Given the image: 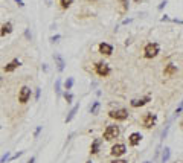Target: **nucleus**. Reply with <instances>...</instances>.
Masks as SVG:
<instances>
[{
    "mask_svg": "<svg viewBox=\"0 0 183 163\" xmlns=\"http://www.w3.org/2000/svg\"><path fill=\"white\" fill-rule=\"evenodd\" d=\"M119 134H121V130L117 125H109L104 131V139L105 140H115V139L119 137Z\"/></svg>",
    "mask_w": 183,
    "mask_h": 163,
    "instance_id": "f257e3e1",
    "label": "nucleus"
},
{
    "mask_svg": "<svg viewBox=\"0 0 183 163\" xmlns=\"http://www.w3.org/2000/svg\"><path fill=\"white\" fill-rule=\"evenodd\" d=\"M159 52H160V46L157 44V43H148L143 49L145 58H154V57H157Z\"/></svg>",
    "mask_w": 183,
    "mask_h": 163,
    "instance_id": "f03ea898",
    "label": "nucleus"
},
{
    "mask_svg": "<svg viewBox=\"0 0 183 163\" xmlns=\"http://www.w3.org/2000/svg\"><path fill=\"white\" fill-rule=\"evenodd\" d=\"M95 70H96V73L99 75V76H109L110 72H111V69L110 66L107 63L104 61H99V63H96V66H95Z\"/></svg>",
    "mask_w": 183,
    "mask_h": 163,
    "instance_id": "7ed1b4c3",
    "label": "nucleus"
},
{
    "mask_svg": "<svg viewBox=\"0 0 183 163\" xmlns=\"http://www.w3.org/2000/svg\"><path fill=\"white\" fill-rule=\"evenodd\" d=\"M109 116L111 119H116V121H125L128 117V111L125 108H116V110H111L109 113Z\"/></svg>",
    "mask_w": 183,
    "mask_h": 163,
    "instance_id": "20e7f679",
    "label": "nucleus"
},
{
    "mask_svg": "<svg viewBox=\"0 0 183 163\" xmlns=\"http://www.w3.org/2000/svg\"><path fill=\"white\" fill-rule=\"evenodd\" d=\"M156 122H157V115H154V113H147L142 117V125L145 128H153Z\"/></svg>",
    "mask_w": 183,
    "mask_h": 163,
    "instance_id": "39448f33",
    "label": "nucleus"
},
{
    "mask_svg": "<svg viewBox=\"0 0 183 163\" xmlns=\"http://www.w3.org/2000/svg\"><path fill=\"white\" fill-rule=\"evenodd\" d=\"M31 93H32V90L29 89L28 85L21 87L20 91H18V102H20V104H26V102L31 99Z\"/></svg>",
    "mask_w": 183,
    "mask_h": 163,
    "instance_id": "423d86ee",
    "label": "nucleus"
},
{
    "mask_svg": "<svg viewBox=\"0 0 183 163\" xmlns=\"http://www.w3.org/2000/svg\"><path fill=\"white\" fill-rule=\"evenodd\" d=\"M110 153H111L113 157H116V159H117V157H121V155H124V154L127 153V146L124 145V143H116V145L111 146Z\"/></svg>",
    "mask_w": 183,
    "mask_h": 163,
    "instance_id": "0eeeda50",
    "label": "nucleus"
},
{
    "mask_svg": "<svg viewBox=\"0 0 183 163\" xmlns=\"http://www.w3.org/2000/svg\"><path fill=\"white\" fill-rule=\"evenodd\" d=\"M53 61H55V66L58 69V72H63L64 67H66V61L60 53H53Z\"/></svg>",
    "mask_w": 183,
    "mask_h": 163,
    "instance_id": "6e6552de",
    "label": "nucleus"
},
{
    "mask_svg": "<svg viewBox=\"0 0 183 163\" xmlns=\"http://www.w3.org/2000/svg\"><path fill=\"white\" fill-rule=\"evenodd\" d=\"M150 101H151V98H150V96H143V98H141V99H133L130 102V105L133 108H139V107H143L145 104H148Z\"/></svg>",
    "mask_w": 183,
    "mask_h": 163,
    "instance_id": "1a4fd4ad",
    "label": "nucleus"
},
{
    "mask_svg": "<svg viewBox=\"0 0 183 163\" xmlns=\"http://www.w3.org/2000/svg\"><path fill=\"white\" fill-rule=\"evenodd\" d=\"M99 53L110 57L111 53H113V46L109 44V43H101V44H99Z\"/></svg>",
    "mask_w": 183,
    "mask_h": 163,
    "instance_id": "9d476101",
    "label": "nucleus"
},
{
    "mask_svg": "<svg viewBox=\"0 0 183 163\" xmlns=\"http://www.w3.org/2000/svg\"><path fill=\"white\" fill-rule=\"evenodd\" d=\"M141 140H142L141 133H131L130 136H128V142H130L131 146H137L139 143H141Z\"/></svg>",
    "mask_w": 183,
    "mask_h": 163,
    "instance_id": "9b49d317",
    "label": "nucleus"
},
{
    "mask_svg": "<svg viewBox=\"0 0 183 163\" xmlns=\"http://www.w3.org/2000/svg\"><path fill=\"white\" fill-rule=\"evenodd\" d=\"M20 66H21V63L18 61L17 58H15V59H12V61H11V63H8L6 66L3 67V70H5V72H6V73H9V72H14V70L17 69V67H20Z\"/></svg>",
    "mask_w": 183,
    "mask_h": 163,
    "instance_id": "f8f14e48",
    "label": "nucleus"
},
{
    "mask_svg": "<svg viewBox=\"0 0 183 163\" xmlns=\"http://www.w3.org/2000/svg\"><path fill=\"white\" fill-rule=\"evenodd\" d=\"M78 110H79V104H76V105H73L72 108H70V111H69V115H67V117L64 119V122L66 123H69V122H72L73 119H75V116H76V113H78Z\"/></svg>",
    "mask_w": 183,
    "mask_h": 163,
    "instance_id": "ddd939ff",
    "label": "nucleus"
},
{
    "mask_svg": "<svg viewBox=\"0 0 183 163\" xmlns=\"http://www.w3.org/2000/svg\"><path fill=\"white\" fill-rule=\"evenodd\" d=\"M11 32H12V23L11 21H6L5 25H2V28H0V37H6Z\"/></svg>",
    "mask_w": 183,
    "mask_h": 163,
    "instance_id": "4468645a",
    "label": "nucleus"
},
{
    "mask_svg": "<svg viewBox=\"0 0 183 163\" xmlns=\"http://www.w3.org/2000/svg\"><path fill=\"white\" fill-rule=\"evenodd\" d=\"M177 72V66L173 63H169V64H166L165 66V70H163V75L165 76H171V75H174Z\"/></svg>",
    "mask_w": 183,
    "mask_h": 163,
    "instance_id": "2eb2a0df",
    "label": "nucleus"
},
{
    "mask_svg": "<svg viewBox=\"0 0 183 163\" xmlns=\"http://www.w3.org/2000/svg\"><path fill=\"white\" fill-rule=\"evenodd\" d=\"M99 148H101V139H95L90 146V154H98Z\"/></svg>",
    "mask_w": 183,
    "mask_h": 163,
    "instance_id": "dca6fc26",
    "label": "nucleus"
},
{
    "mask_svg": "<svg viewBox=\"0 0 183 163\" xmlns=\"http://www.w3.org/2000/svg\"><path fill=\"white\" fill-rule=\"evenodd\" d=\"M169 157H171V149H169V146H165V148L162 149V157H160V162L166 163V162L169 160Z\"/></svg>",
    "mask_w": 183,
    "mask_h": 163,
    "instance_id": "f3484780",
    "label": "nucleus"
},
{
    "mask_svg": "<svg viewBox=\"0 0 183 163\" xmlns=\"http://www.w3.org/2000/svg\"><path fill=\"white\" fill-rule=\"evenodd\" d=\"M99 108H101V102H99V101H95V102H93V104H92V105H90V108H89V111L92 113V115H98Z\"/></svg>",
    "mask_w": 183,
    "mask_h": 163,
    "instance_id": "a211bd4d",
    "label": "nucleus"
},
{
    "mask_svg": "<svg viewBox=\"0 0 183 163\" xmlns=\"http://www.w3.org/2000/svg\"><path fill=\"white\" fill-rule=\"evenodd\" d=\"M55 93H57L58 98L63 95V90H61V79H57V81H55Z\"/></svg>",
    "mask_w": 183,
    "mask_h": 163,
    "instance_id": "6ab92c4d",
    "label": "nucleus"
},
{
    "mask_svg": "<svg viewBox=\"0 0 183 163\" xmlns=\"http://www.w3.org/2000/svg\"><path fill=\"white\" fill-rule=\"evenodd\" d=\"M72 87H73V78H67L64 81V89L69 91V90H72Z\"/></svg>",
    "mask_w": 183,
    "mask_h": 163,
    "instance_id": "aec40b11",
    "label": "nucleus"
},
{
    "mask_svg": "<svg viewBox=\"0 0 183 163\" xmlns=\"http://www.w3.org/2000/svg\"><path fill=\"white\" fill-rule=\"evenodd\" d=\"M171 122H173V119H171V121L166 123V127H165V130L162 131V140L163 139H166V136H168V131H169V127H171Z\"/></svg>",
    "mask_w": 183,
    "mask_h": 163,
    "instance_id": "412c9836",
    "label": "nucleus"
},
{
    "mask_svg": "<svg viewBox=\"0 0 183 163\" xmlns=\"http://www.w3.org/2000/svg\"><path fill=\"white\" fill-rule=\"evenodd\" d=\"M63 96H64V99H66L67 104H72V101H73V95L70 93V91H66V93H64Z\"/></svg>",
    "mask_w": 183,
    "mask_h": 163,
    "instance_id": "4be33fe9",
    "label": "nucleus"
},
{
    "mask_svg": "<svg viewBox=\"0 0 183 163\" xmlns=\"http://www.w3.org/2000/svg\"><path fill=\"white\" fill-rule=\"evenodd\" d=\"M72 3H73V0H60V5H61L64 9H67Z\"/></svg>",
    "mask_w": 183,
    "mask_h": 163,
    "instance_id": "5701e85b",
    "label": "nucleus"
},
{
    "mask_svg": "<svg viewBox=\"0 0 183 163\" xmlns=\"http://www.w3.org/2000/svg\"><path fill=\"white\" fill-rule=\"evenodd\" d=\"M9 157H11V153H9V151H6V153H5L2 157H0V163H5V162H8V160H9Z\"/></svg>",
    "mask_w": 183,
    "mask_h": 163,
    "instance_id": "b1692460",
    "label": "nucleus"
},
{
    "mask_svg": "<svg viewBox=\"0 0 183 163\" xmlns=\"http://www.w3.org/2000/svg\"><path fill=\"white\" fill-rule=\"evenodd\" d=\"M23 153H25V151H18V153H15L14 155H11V157H9V160H8V162H11V160H15V159H18V157H21V155H23Z\"/></svg>",
    "mask_w": 183,
    "mask_h": 163,
    "instance_id": "393cba45",
    "label": "nucleus"
},
{
    "mask_svg": "<svg viewBox=\"0 0 183 163\" xmlns=\"http://www.w3.org/2000/svg\"><path fill=\"white\" fill-rule=\"evenodd\" d=\"M182 111H183V101L180 102V105L177 107V110H175V113H174V117H177V116H179V115H180Z\"/></svg>",
    "mask_w": 183,
    "mask_h": 163,
    "instance_id": "a878e982",
    "label": "nucleus"
},
{
    "mask_svg": "<svg viewBox=\"0 0 183 163\" xmlns=\"http://www.w3.org/2000/svg\"><path fill=\"white\" fill-rule=\"evenodd\" d=\"M58 40H61V35L60 34H57V35H53V37H51V38H49L51 43H58Z\"/></svg>",
    "mask_w": 183,
    "mask_h": 163,
    "instance_id": "bb28decb",
    "label": "nucleus"
},
{
    "mask_svg": "<svg viewBox=\"0 0 183 163\" xmlns=\"http://www.w3.org/2000/svg\"><path fill=\"white\" fill-rule=\"evenodd\" d=\"M119 3L122 5V11H127L128 9V0H119Z\"/></svg>",
    "mask_w": 183,
    "mask_h": 163,
    "instance_id": "cd10ccee",
    "label": "nucleus"
},
{
    "mask_svg": "<svg viewBox=\"0 0 183 163\" xmlns=\"http://www.w3.org/2000/svg\"><path fill=\"white\" fill-rule=\"evenodd\" d=\"M41 130H43V127H41V125H38V127L35 128V131H34V137H35V139H37V137H38V136H40Z\"/></svg>",
    "mask_w": 183,
    "mask_h": 163,
    "instance_id": "c85d7f7f",
    "label": "nucleus"
},
{
    "mask_svg": "<svg viewBox=\"0 0 183 163\" xmlns=\"http://www.w3.org/2000/svg\"><path fill=\"white\" fill-rule=\"evenodd\" d=\"M40 95H41V89H40V87H37V89H35V101L40 99Z\"/></svg>",
    "mask_w": 183,
    "mask_h": 163,
    "instance_id": "c756f323",
    "label": "nucleus"
},
{
    "mask_svg": "<svg viewBox=\"0 0 183 163\" xmlns=\"http://www.w3.org/2000/svg\"><path fill=\"white\" fill-rule=\"evenodd\" d=\"M166 5H168V2H166V0H163V2H160V5H159V11H162Z\"/></svg>",
    "mask_w": 183,
    "mask_h": 163,
    "instance_id": "7c9ffc66",
    "label": "nucleus"
},
{
    "mask_svg": "<svg viewBox=\"0 0 183 163\" xmlns=\"http://www.w3.org/2000/svg\"><path fill=\"white\" fill-rule=\"evenodd\" d=\"M14 2L17 3V5H18L20 8H23V6H25V2H23V0H14Z\"/></svg>",
    "mask_w": 183,
    "mask_h": 163,
    "instance_id": "2f4dec72",
    "label": "nucleus"
},
{
    "mask_svg": "<svg viewBox=\"0 0 183 163\" xmlns=\"http://www.w3.org/2000/svg\"><path fill=\"white\" fill-rule=\"evenodd\" d=\"M169 20H171V18H169V15H166V14L162 15V18H160V21H169Z\"/></svg>",
    "mask_w": 183,
    "mask_h": 163,
    "instance_id": "473e14b6",
    "label": "nucleus"
},
{
    "mask_svg": "<svg viewBox=\"0 0 183 163\" xmlns=\"http://www.w3.org/2000/svg\"><path fill=\"white\" fill-rule=\"evenodd\" d=\"M25 35H26V38H28V40H31V38H32V35H31L29 29H26V31H25Z\"/></svg>",
    "mask_w": 183,
    "mask_h": 163,
    "instance_id": "72a5a7b5",
    "label": "nucleus"
},
{
    "mask_svg": "<svg viewBox=\"0 0 183 163\" xmlns=\"http://www.w3.org/2000/svg\"><path fill=\"white\" fill-rule=\"evenodd\" d=\"M171 21H174L177 25H183V20H179V18H171Z\"/></svg>",
    "mask_w": 183,
    "mask_h": 163,
    "instance_id": "f704fd0d",
    "label": "nucleus"
},
{
    "mask_svg": "<svg viewBox=\"0 0 183 163\" xmlns=\"http://www.w3.org/2000/svg\"><path fill=\"white\" fill-rule=\"evenodd\" d=\"M111 163H128L127 160H122V159H116V160H113Z\"/></svg>",
    "mask_w": 183,
    "mask_h": 163,
    "instance_id": "c9c22d12",
    "label": "nucleus"
},
{
    "mask_svg": "<svg viewBox=\"0 0 183 163\" xmlns=\"http://www.w3.org/2000/svg\"><path fill=\"white\" fill-rule=\"evenodd\" d=\"M131 21H133V18H125V20L122 21V25H130Z\"/></svg>",
    "mask_w": 183,
    "mask_h": 163,
    "instance_id": "e433bc0d",
    "label": "nucleus"
},
{
    "mask_svg": "<svg viewBox=\"0 0 183 163\" xmlns=\"http://www.w3.org/2000/svg\"><path fill=\"white\" fill-rule=\"evenodd\" d=\"M26 163H35V157H31V159L26 162Z\"/></svg>",
    "mask_w": 183,
    "mask_h": 163,
    "instance_id": "4c0bfd02",
    "label": "nucleus"
},
{
    "mask_svg": "<svg viewBox=\"0 0 183 163\" xmlns=\"http://www.w3.org/2000/svg\"><path fill=\"white\" fill-rule=\"evenodd\" d=\"M41 69H43V72H47V64H43Z\"/></svg>",
    "mask_w": 183,
    "mask_h": 163,
    "instance_id": "58836bf2",
    "label": "nucleus"
},
{
    "mask_svg": "<svg viewBox=\"0 0 183 163\" xmlns=\"http://www.w3.org/2000/svg\"><path fill=\"white\" fill-rule=\"evenodd\" d=\"M134 2H136V3H139V2H142V0H134Z\"/></svg>",
    "mask_w": 183,
    "mask_h": 163,
    "instance_id": "ea45409f",
    "label": "nucleus"
},
{
    "mask_svg": "<svg viewBox=\"0 0 183 163\" xmlns=\"http://www.w3.org/2000/svg\"><path fill=\"white\" fill-rule=\"evenodd\" d=\"M87 163H93V162H92V160H89V162H87Z\"/></svg>",
    "mask_w": 183,
    "mask_h": 163,
    "instance_id": "a19ab883",
    "label": "nucleus"
},
{
    "mask_svg": "<svg viewBox=\"0 0 183 163\" xmlns=\"http://www.w3.org/2000/svg\"><path fill=\"white\" fill-rule=\"evenodd\" d=\"M143 163H151V162H143Z\"/></svg>",
    "mask_w": 183,
    "mask_h": 163,
    "instance_id": "79ce46f5",
    "label": "nucleus"
},
{
    "mask_svg": "<svg viewBox=\"0 0 183 163\" xmlns=\"http://www.w3.org/2000/svg\"><path fill=\"white\" fill-rule=\"evenodd\" d=\"M0 81H2V76H0Z\"/></svg>",
    "mask_w": 183,
    "mask_h": 163,
    "instance_id": "37998d69",
    "label": "nucleus"
},
{
    "mask_svg": "<svg viewBox=\"0 0 183 163\" xmlns=\"http://www.w3.org/2000/svg\"><path fill=\"white\" fill-rule=\"evenodd\" d=\"M182 127H183V122H182Z\"/></svg>",
    "mask_w": 183,
    "mask_h": 163,
    "instance_id": "c03bdc74",
    "label": "nucleus"
}]
</instances>
